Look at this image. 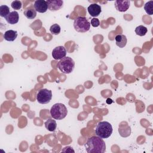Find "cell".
I'll use <instances>...</instances> for the list:
<instances>
[{
    "label": "cell",
    "instance_id": "obj_1",
    "mask_svg": "<svg viewBox=\"0 0 153 153\" xmlns=\"http://www.w3.org/2000/svg\"><path fill=\"white\" fill-rule=\"evenodd\" d=\"M84 146L88 153H104L106 150L104 140L97 136L89 137Z\"/></svg>",
    "mask_w": 153,
    "mask_h": 153
},
{
    "label": "cell",
    "instance_id": "obj_2",
    "mask_svg": "<svg viewBox=\"0 0 153 153\" xmlns=\"http://www.w3.org/2000/svg\"><path fill=\"white\" fill-rule=\"evenodd\" d=\"M95 133L102 139L108 138L112 133V125L108 121H100L96 127Z\"/></svg>",
    "mask_w": 153,
    "mask_h": 153
},
{
    "label": "cell",
    "instance_id": "obj_3",
    "mask_svg": "<svg viewBox=\"0 0 153 153\" xmlns=\"http://www.w3.org/2000/svg\"><path fill=\"white\" fill-rule=\"evenodd\" d=\"M68 114V109L65 105L57 103L53 105L50 109V115L55 120H60L65 118Z\"/></svg>",
    "mask_w": 153,
    "mask_h": 153
},
{
    "label": "cell",
    "instance_id": "obj_4",
    "mask_svg": "<svg viewBox=\"0 0 153 153\" xmlns=\"http://www.w3.org/2000/svg\"><path fill=\"white\" fill-rule=\"evenodd\" d=\"M57 67L63 74H68L74 71L75 62L72 58L65 57L58 62Z\"/></svg>",
    "mask_w": 153,
    "mask_h": 153
},
{
    "label": "cell",
    "instance_id": "obj_5",
    "mask_svg": "<svg viewBox=\"0 0 153 153\" xmlns=\"http://www.w3.org/2000/svg\"><path fill=\"white\" fill-rule=\"evenodd\" d=\"M90 23L85 17H77L74 22V27L78 32H86L90 28Z\"/></svg>",
    "mask_w": 153,
    "mask_h": 153
},
{
    "label": "cell",
    "instance_id": "obj_6",
    "mask_svg": "<svg viewBox=\"0 0 153 153\" xmlns=\"http://www.w3.org/2000/svg\"><path fill=\"white\" fill-rule=\"evenodd\" d=\"M52 99V92L47 88H42L36 94V100L39 103L47 104Z\"/></svg>",
    "mask_w": 153,
    "mask_h": 153
},
{
    "label": "cell",
    "instance_id": "obj_7",
    "mask_svg": "<svg viewBox=\"0 0 153 153\" xmlns=\"http://www.w3.org/2000/svg\"><path fill=\"white\" fill-rule=\"evenodd\" d=\"M67 51L63 46H57L55 47L52 51V56L55 60H61L66 57Z\"/></svg>",
    "mask_w": 153,
    "mask_h": 153
},
{
    "label": "cell",
    "instance_id": "obj_8",
    "mask_svg": "<svg viewBox=\"0 0 153 153\" xmlns=\"http://www.w3.org/2000/svg\"><path fill=\"white\" fill-rule=\"evenodd\" d=\"M130 2L128 0H117L115 1L114 5L115 8L120 12L126 11L130 7Z\"/></svg>",
    "mask_w": 153,
    "mask_h": 153
},
{
    "label": "cell",
    "instance_id": "obj_9",
    "mask_svg": "<svg viewBox=\"0 0 153 153\" xmlns=\"http://www.w3.org/2000/svg\"><path fill=\"white\" fill-rule=\"evenodd\" d=\"M33 7L35 10L41 13H45L48 10V5L47 1L44 0H36L34 2Z\"/></svg>",
    "mask_w": 153,
    "mask_h": 153
},
{
    "label": "cell",
    "instance_id": "obj_10",
    "mask_svg": "<svg viewBox=\"0 0 153 153\" xmlns=\"http://www.w3.org/2000/svg\"><path fill=\"white\" fill-rule=\"evenodd\" d=\"M47 3L48 8L50 11H55L60 10L63 4V1L62 0H47Z\"/></svg>",
    "mask_w": 153,
    "mask_h": 153
},
{
    "label": "cell",
    "instance_id": "obj_11",
    "mask_svg": "<svg viewBox=\"0 0 153 153\" xmlns=\"http://www.w3.org/2000/svg\"><path fill=\"white\" fill-rule=\"evenodd\" d=\"M87 10L90 15L94 17L99 16L102 11V8L100 5H98L97 4H91L88 7Z\"/></svg>",
    "mask_w": 153,
    "mask_h": 153
},
{
    "label": "cell",
    "instance_id": "obj_12",
    "mask_svg": "<svg viewBox=\"0 0 153 153\" xmlns=\"http://www.w3.org/2000/svg\"><path fill=\"white\" fill-rule=\"evenodd\" d=\"M5 19L8 23L10 25H14L19 22V15L17 11H13L10 12Z\"/></svg>",
    "mask_w": 153,
    "mask_h": 153
},
{
    "label": "cell",
    "instance_id": "obj_13",
    "mask_svg": "<svg viewBox=\"0 0 153 153\" xmlns=\"http://www.w3.org/2000/svg\"><path fill=\"white\" fill-rule=\"evenodd\" d=\"M115 39L116 42V45L120 48H123L126 45L127 39L126 35L123 34L117 35L115 36Z\"/></svg>",
    "mask_w": 153,
    "mask_h": 153
},
{
    "label": "cell",
    "instance_id": "obj_14",
    "mask_svg": "<svg viewBox=\"0 0 153 153\" xmlns=\"http://www.w3.org/2000/svg\"><path fill=\"white\" fill-rule=\"evenodd\" d=\"M17 35L16 30H8L4 33V38L7 41H14L16 39Z\"/></svg>",
    "mask_w": 153,
    "mask_h": 153
},
{
    "label": "cell",
    "instance_id": "obj_15",
    "mask_svg": "<svg viewBox=\"0 0 153 153\" xmlns=\"http://www.w3.org/2000/svg\"><path fill=\"white\" fill-rule=\"evenodd\" d=\"M45 128L50 131H54L57 127V123L54 120L49 118L44 123Z\"/></svg>",
    "mask_w": 153,
    "mask_h": 153
},
{
    "label": "cell",
    "instance_id": "obj_16",
    "mask_svg": "<svg viewBox=\"0 0 153 153\" xmlns=\"http://www.w3.org/2000/svg\"><path fill=\"white\" fill-rule=\"evenodd\" d=\"M24 15L28 19H33L36 16V11L35 8L29 7L24 11Z\"/></svg>",
    "mask_w": 153,
    "mask_h": 153
},
{
    "label": "cell",
    "instance_id": "obj_17",
    "mask_svg": "<svg viewBox=\"0 0 153 153\" xmlns=\"http://www.w3.org/2000/svg\"><path fill=\"white\" fill-rule=\"evenodd\" d=\"M144 10L148 14L152 15V14H153V1H149L147 2L144 5Z\"/></svg>",
    "mask_w": 153,
    "mask_h": 153
},
{
    "label": "cell",
    "instance_id": "obj_18",
    "mask_svg": "<svg viewBox=\"0 0 153 153\" xmlns=\"http://www.w3.org/2000/svg\"><path fill=\"white\" fill-rule=\"evenodd\" d=\"M147 32H148L147 28L142 25H140V26L136 27L135 29L136 33L137 35L140 36L145 35V34L147 33Z\"/></svg>",
    "mask_w": 153,
    "mask_h": 153
},
{
    "label": "cell",
    "instance_id": "obj_19",
    "mask_svg": "<svg viewBox=\"0 0 153 153\" xmlns=\"http://www.w3.org/2000/svg\"><path fill=\"white\" fill-rule=\"evenodd\" d=\"M10 8L7 5H2L0 6V16L5 18L10 14Z\"/></svg>",
    "mask_w": 153,
    "mask_h": 153
},
{
    "label": "cell",
    "instance_id": "obj_20",
    "mask_svg": "<svg viewBox=\"0 0 153 153\" xmlns=\"http://www.w3.org/2000/svg\"><path fill=\"white\" fill-rule=\"evenodd\" d=\"M60 30H61L60 26L56 23L51 25L50 28V32L53 35H58L59 33H60Z\"/></svg>",
    "mask_w": 153,
    "mask_h": 153
},
{
    "label": "cell",
    "instance_id": "obj_21",
    "mask_svg": "<svg viewBox=\"0 0 153 153\" xmlns=\"http://www.w3.org/2000/svg\"><path fill=\"white\" fill-rule=\"evenodd\" d=\"M11 6L14 10H18L22 8V4L21 1H14L11 2Z\"/></svg>",
    "mask_w": 153,
    "mask_h": 153
},
{
    "label": "cell",
    "instance_id": "obj_22",
    "mask_svg": "<svg viewBox=\"0 0 153 153\" xmlns=\"http://www.w3.org/2000/svg\"><path fill=\"white\" fill-rule=\"evenodd\" d=\"M90 25L93 26V27H98L100 25V22L99 20L97 18H93L91 20V23Z\"/></svg>",
    "mask_w": 153,
    "mask_h": 153
}]
</instances>
